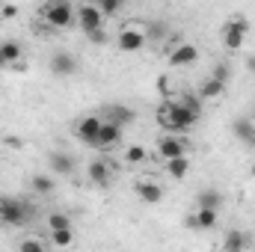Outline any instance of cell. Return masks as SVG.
Wrapping results in <instances>:
<instances>
[{"label": "cell", "mask_w": 255, "mask_h": 252, "mask_svg": "<svg viewBox=\"0 0 255 252\" xmlns=\"http://www.w3.org/2000/svg\"><path fill=\"white\" fill-rule=\"evenodd\" d=\"M89 181H92L95 187H110V181H113V166H110L107 157H95V160L89 163Z\"/></svg>", "instance_id": "11"}, {"label": "cell", "mask_w": 255, "mask_h": 252, "mask_svg": "<svg viewBox=\"0 0 255 252\" xmlns=\"http://www.w3.org/2000/svg\"><path fill=\"white\" fill-rule=\"evenodd\" d=\"M145 42H148V36H145V30H142L139 24H128V27L119 30V36H116V45H119V51H125V54L142 51Z\"/></svg>", "instance_id": "5"}, {"label": "cell", "mask_w": 255, "mask_h": 252, "mask_svg": "<svg viewBox=\"0 0 255 252\" xmlns=\"http://www.w3.org/2000/svg\"><path fill=\"white\" fill-rule=\"evenodd\" d=\"M33 208L27 199H3V226H24L30 223Z\"/></svg>", "instance_id": "4"}, {"label": "cell", "mask_w": 255, "mask_h": 252, "mask_svg": "<svg viewBox=\"0 0 255 252\" xmlns=\"http://www.w3.org/2000/svg\"><path fill=\"white\" fill-rule=\"evenodd\" d=\"M48 229H51V232H57V229H71V217L63 214V211H54V214L48 217Z\"/></svg>", "instance_id": "25"}, {"label": "cell", "mask_w": 255, "mask_h": 252, "mask_svg": "<svg viewBox=\"0 0 255 252\" xmlns=\"http://www.w3.org/2000/svg\"><path fill=\"white\" fill-rule=\"evenodd\" d=\"M51 71H54L57 77H71V74L77 71V60H74L68 51H57V54L51 57Z\"/></svg>", "instance_id": "13"}, {"label": "cell", "mask_w": 255, "mask_h": 252, "mask_svg": "<svg viewBox=\"0 0 255 252\" xmlns=\"http://www.w3.org/2000/svg\"><path fill=\"white\" fill-rule=\"evenodd\" d=\"M15 15H18V3H0V18L12 21Z\"/></svg>", "instance_id": "29"}, {"label": "cell", "mask_w": 255, "mask_h": 252, "mask_svg": "<svg viewBox=\"0 0 255 252\" xmlns=\"http://www.w3.org/2000/svg\"><path fill=\"white\" fill-rule=\"evenodd\" d=\"M122 157H125L128 166H142V163L148 160V148H145V145H128Z\"/></svg>", "instance_id": "23"}, {"label": "cell", "mask_w": 255, "mask_h": 252, "mask_svg": "<svg viewBox=\"0 0 255 252\" xmlns=\"http://www.w3.org/2000/svg\"><path fill=\"white\" fill-rule=\"evenodd\" d=\"M125 3H128V0H98V9H101L104 15H116Z\"/></svg>", "instance_id": "27"}, {"label": "cell", "mask_w": 255, "mask_h": 252, "mask_svg": "<svg viewBox=\"0 0 255 252\" xmlns=\"http://www.w3.org/2000/svg\"><path fill=\"white\" fill-rule=\"evenodd\" d=\"M51 244L60 247V250L71 247V244H74V232H71V229H57V232H51Z\"/></svg>", "instance_id": "24"}, {"label": "cell", "mask_w": 255, "mask_h": 252, "mask_svg": "<svg viewBox=\"0 0 255 252\" xmlns=\"http://www.w3.org/2000/svg\"><path fill=\"white\" fill-rule=\"evenodd\" d=\"M187 172H190V160H187V154H178V157H169V160H166V175H169V178L184 181Z\"/></svg>", "instance_id": "16"}, {"label": "cell", "mask_w": 255, "mask_h": 252, "mask_svg": "<svg viewBox=\"0 0 255 252\" xmlns=\"http://www.w3.org/2000/svg\"><path fill=\"white\" fill-rule=\"evenodd\" d=\"M86 36H89L92 45H104V42H107V30H104V27H98V30H92V33H86Z\"/></svg>", "instance_id": "30"}, {"label": "cell", "mask_w": 255, "mask_h": 252, "mask_svg": "<svg viewBox=\"0 0 255 252\" xmlns=\"http://www.w3.org/2000/svg\"><path fill=\"white\" fill-rule=\"evenodd\" d=\"M211 77H220V80H226V83H229V65H217Z\"/></svg>", "instance_id": "32"}, {"label": "cell", "mask_w": 255, "mask_h": 252, "mask_svg": "<svg viewBox=\"0 0 255 252\" xmlns=\"http://www.w3.org/2000/svg\"><path fill=\"white\" fill-rule=\"evenodd\" d=\"M250 175H253V178H255V160H253V163H250Z\"/></svg>", "instance_id": "33"}, {"label": "cell", "mask_w": 255, "mask_h": 252, "mask_svg": "<svg viewBox=\"0 0 255 252\" xmlns=\"http://www.w3.org/2000/svg\"><path fill=\"white\" fill-rule=\"evenodd\" d=\"M196 208H223V193L220 190H214V187H208V190H199L196 193Z\"/></svg>", "instance_id": "21"}, {"label": "cell", "mask_w": 255, "mask_h": 252, "mask_svg": "<svg viewBox=\"0 0 255 252\" xmlns=\"http://www.w3.org/2000/svg\"><path fill=\"white\" fill-rule=\"evenodd\" d=\"M42 21L54 30H63L74 21V9L68 6V0H48V6L42 12Z\"/></svg>", "instance_id": "3"}, {"label": "cell", "mask_w": 255, "mask_h": 252, "mask_svg": "<svg viewBox=\"0 0 255 252\" xmlns=\"http://www.w3.org/2000/svg\"><path fill=\"white\" fill-rule=\"evenodd\" d=\"M0 226H3V199H0Z\"/></svg>", "instance_id": "34"}, {"label": "cell", "mask_w": 255, "mask_h": 252, "mask_svg": "<svg viewBox=\"0 0 255 252\" xmlns=\"http://www.w3.org/2000/svg\"><path fill=\"white\" fill-rule=\"evenodd\" d=\"M217 223H220V211L217 208H196V214L187 220V226L199 229V232H211V229H217Z\"/></svg>", "instance_id": "12"}, {"label": "cell", "mask_w": 255, "mask_h": 252, "mask_svg": "<svg viewBox=\"0 0 255 252\" xmlns=\"http://www.w3.org/2000/svg\"><path fill=\"white\" fill-rule=\"evenodd\" d=\"M226 92V80H220V77H208L202 86H199V98L202 101H214V98H220Z\"/></svg>", "instance_id": "18"}, {"label": "cell", "mask_w": 255, "mask_h": 252, "mask_svg": "<svg viewBox=\"0 0 255 252\" xmlns=\"http://www.w3.org/2000/svg\"><path fill=\"white\" fill-rule=\"evenodd\" d=\"M247 247H253V238L244 235V232H238V229H232L226 235V241H223V250L226 252H238V250H247Z\"/></svg>", "instance_id": "20"}, {"label": "cell", "mask_w": 255, "mask_h": 252, "mask_svg": "<svg viewBox=\"0 0 255 252\" xmlns=\"http://www.w3.org/2000/svg\"><path fill=\"white\" fill-rule=\"evenodd\" d=\"M83 3H95V0H83Z\"/></svg>", "instance_id": "35"}, {"label": "cell", "mask_w": 255, "mask_h": 252, "mask_svg": "<svg viewBox=\"0 0 255 252\" xmlns=\"http://www.w3.org/2000/svg\"><path fill=\"white\" fill-rule=\"evenodd\" d=\"M74 18L80 21V30L83 33H92V30H98V27H104V12L98 9V3H83L77 12H74Z\"/></svg>", "instance_id": "6"}, {"label": "cell", "mask_w": 255, "mask_h": 252, "mask_svg": "<svg viewBox=\"0 0 255 252\" xmlns=\"http://www.w3.org/2000/svg\"><path fill=\"white\" fill-rule=\"evenodd\" d=\"M157 89H160L166 98H175V95H172V86H169V77H166V74H160V77H157Z\"/></svg>", "instance_id": "31"}, {"label": "cell", "mask_w": 255, "mask_h": 252, "mask_svg": "<svg viewBox=\"0 0 255 252\" xmlns=\"http://www.w3.org/2000/svg\"><path fill=\"white\" fill-rule=\"evenodd\" d=\"M157 122L166 133H181V130H190L199 122V113H193L181 98H166L157 107Z\"/></svg>", "instance_id": "1"}, {"label": "cell", "mask_w": 255, "mask_h": 252, "mask_svg": "<svg viewBox=\"0 0 255 252\" xmlns=\"http://www.w3.org/2000/svg\"><path fill=\"white\" fill-rule=\"evenodd\" d=\"M253 122H255V113H253Z\"/></svg>", "instance_id": "36"}, {"label": "cell", "mask_w": 255, "mask_h": 252, "mask_svg": "<svg viewBox=\"0 0 255 252\" xmlns=\"http://www.w3.org/2000/svg\"><path fill=\"white\" fill-rule=\"evenodd\" d=\"M45 241H39V238H27V241H21V247L18 250L21 252H45Z\"/></svg>", "instance_id": "28"}, {"label": "cell", "mask_w": 255, "mask_h": 252, "mask_svg": "<svg viewBox=\"0 0 255 252\" xmlns=\"http://www.w3.org/2000/svg\"><path fill=\"white\" fill-rule=\"evenodd\" d=\"M157 154H160L163 160H169V157L187 154V148H184V142H181L175 133H166V136H160V139H157Z\"/></svg>", "instance_id": "14"}, {"label": "cell", "mask_w": 255, "mask_h": 252, "mask_svg": "<svg viewBox=\"0 0 255 252\" xmlns=\"http://www.w3.org/2000/svg\"><path fill=\"white\" fill-rule=\"evenodd\" d=\"M169 63L172 65H193L199 63V48L193 45V42H175L172 48H169Z\"/></svg>", "instance_id": "8"}, {"label": "cell", "mask_w": 255, "mask_h": 252, "mask_svg": "<svg viewBox=\"0 0 255 252\" xmlns=\"http://www.w3.org/2000/svg\"><path fill=\"white\" fill-rule=\"evenodd\" d=\"M101 122H104V116H98V113H92V116H83L77 127H74V136L80 139V142H86V145H95V136H98V130H101Z\"/></svg>", "instance_id": "7"}, {"label": "cell", "mask_w": 255, "mask_h": 252, "mask_svg": "<svg viewBox=\"0 0 255 252\" xmlns=\"http://www.w3.org/2000/svg\"><path fill=\"white\" fill-rule=\"evenodd\" d=\"M145 36H148V39H154V42L166 39V24H163V21H148V27H145Z\"/></svg>", "instance_id": "26"}, {"label": "cell", "mask_w": 255, "mask_h": 252, "mask_svg": "<svg viewBox=\"0 0 255 252\" xmlns=\"http://www.w3.org/2000/svg\"><path fill=\"white\" fill-rule=\"evenodd\" d=\"M48 163H51V172L54 175H71L74 172V157L65 154V151H54Z\"/></svg>", "instance_id": "17"}, {"label": "cell", "mask_w": 255, "mask_h": 252, "mask_svg": "<svg viewBox=\"0 0 255 252\" xmlns=\"http://www.w3.org/2000/svg\"><path fill=\"white\" fill-rule=\"evenodd\" d=\"M30 187H33V193H39V196H51L54 187H57V181H54V175L39 172V175H33V178H30Z\"/></svg>", "instance_id": "22"}, {"label": "cell", "mask_w": 255, "mask_h": 252, "mask_svg": "<svg viewBox=\"0 0 255 252\" xmlns=\"http://www.w3.org/2000/svg\"><path fill=\"white\" fill-rule=\"evenodd\" d=\"M220 36H223V45H226L229 51H241V48L247 45V36H250V21H247V15H232V18L223 24Z\"/></svg>", "instance_id": "2"}, {"label": "cell", "mask_w": 255, "mask_h": 252, "mask_svg": "<svg viewBox=\"0 0 255 252\" xmlns=\"http://www.w3.org/2000/svg\"><path fill=\"white\" fill-rule=\"evenodd\" d=\"M119 139H122V125H116V122L104 119V122H101V130H98V136H95V145H92V148H101V151H107V148H113Z\"/></svg>", "instance_id": "9"}, {"label": "cell", "mask_w": 255, "mask_h": 252, "mask_svg": "<svg viewBox=\"0 0 255 252\" xmlns=\"http://www.w3.org/2000/svg\"><path fill=\"white\" fill-rule=\"evenodd\" d=\"M133 190H136V196L142 199V205H160V202H163V187H160L154 178H139V181L133 184Z\"/></svg>", "instance_id": "10"}, {"label": "cell", "mask_w": 255, "mask_h": 252, "mask_svg": "<svg viewBox=\"0 0 255 252\" xmlns=\"http://www.w3.org/2000/svg\"><path fill=\"white\" fill-rule=\"evenodd\" d=\"M104 119H110V122H116V125H130L133 119H136V113L130 110V107H122V104H113V107H107L104 110Z\"/></svg>", "instance_id": "19"}, {"label": "cell", "mask_w": 255, "mask_h": 252, "mask_svg": "<svg viewBox=\"0 0 255 252\" xmlns=\"http://www.w3.org/2000/svg\"><path fill=\"white\" fill-rule=\"evenodd\" d=\"M21 57H24V48L18 42H0V68L21 63Z\"/></svg>", "instance_id": "15"}]
</instances>
